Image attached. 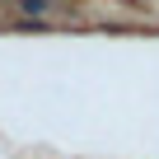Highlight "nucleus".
Segmentation results:
<instances>
[{
	"instance_id": "1",
	"label": "nucleus",
	"mask_w": 159,
	"mask_h": 159,
	"mask_svg": "<svg viewBox=\"0 0 159 159\" xmlns=\"http://www.w3.org/2000/svg\"><path fill=\"white\" fill-rule=\"evenodd\" d=\"M19 14H24V19H42V14H56V0H19Z\"/></svg>"
}]
</instances>
